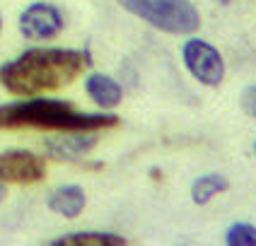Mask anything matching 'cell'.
I'll return each mask as SVG.
<instances>
[{
	"instance_id": "cell-13",
	"label": "cell",
	"mask_w": 256,
	"mask_h": 246,
	"mask_svg": "<svg viewBox=\"0 0 256 246\" xmlns=\"http://www.w3.org/2000/svg\"><path fill=\"white\" fill-rule=\"evenodd\" d=\"M240 106L246 116L256 118V82L242 89V97H240Z\"/></svg>"
},
{
	"instance_id": "cell-9",
	"label": "cell",
	"mask_w": 256,
	"mask_h": 246,
	"mask_svg": "<svg viewBox=\"0 0 256 246\" xmlns=\"http://www.w3.org/2000/svg\"><path fill=\"white\" fill-rule=\"evenodd\" d=\"M85 92L100 109H116L124 101V89L114 77L104 72H92L85 80Z\"/></svg>"
},
{
	"instance_id": "cell-1",
	"label": "cell",
	"mask_w": 256,
	"mask_h": 246,
	"mask_svg": "<svg viewBox=\"0 0 256 246\" xmlns=\"http://www.w3.org/2000/svg\"><path fill=\"white\" fill-rule=\"evenodd\" d=\"M92 65L90 48L34 46L0 65V85L14 97H36L60 89Z\"/></svg>"
},
{
	"instance_id": "cell-7",
	"label": "cell",
	"mask_w": 256,
	"mask_h": 246,
	"mask_svg": "<svg viewBox=\"0 0 256 246\" xmlns=\"http://www.w3.org/2000/svg\"><path fill=\"white\" fill-rule=\"evenodd\" d=\"M94 130H63V135H54L44 140L46 155L56 162H72L90 155L97 147Z\"/></svg>"
},
{
	"instance_id": "cell-10",
	"label": "cell",
	"mask_w": 256,
	"mask_h": 246,
	"mask_svg": "<svg viewBox=\"0 0 256 246\" xmlns=\"http://www.w3.org/2000/svg\"><path fill=\"white\" fill-rule=\"evenodd\" d=\"M128 239L114 232H70L51 239L48 246H126Z\"/></svg>"
},
{
	"instance_id": "cell-15",
	"label": "cell",
	"mask_w": 256,
	"mask_h": 246,
	"mask_svg": "<svg viewBox=\"0 0 256 246\" xmlns=\"http://www.w3.org/2000/svg\"><path fill=\"white\" fill-rule=\"evenodd\" d=\"M213 2H218V5H230L232 0H213Z\"/></svg>"
},
{
	"instance_id": "cell-5",
	"label": "cell",
	"mask_w": 256,
	"mask_h": 246,
	"mask_svg": "<svg viewBox=\"0 0 256 246\" xmlns=\"http://www.w3.org/2000/svg\"><path fill=\"white\" fill-rule=\"evenodd\" d=\"M17 27H20V34L29 41H51L66 27V14L54 2L36 0L20 12Z\"/></svg>"
},
{
	"instance_id": "cell-4",
	"label": "cell",
	"mask_w": 256,
	"mask_h": 246,
	"mask_svg": "<svg viewBox=\"0 0 256 246\" xmlns=\"http://www.w3.org/2000/svg\"><path fill=\"white\" fill-rule=\"evenodd\" d=\"M182 58L188 75L206 87H218L225 80V60L222 53L215 48L213 43H208L206 39H186L182 46Z\"/></svg>"
},
{
	"instance_id": "cell-12",
	"label": "cell",
	"mask_w": 256,
	"mask_h": 246,
	"mask_svg": "<svg viewBox=\"0 0 256 246\" xmlns=\"http://www.w3.org/2000/svg\"><path fill=\"white\" fill-rule=\"evenodd\" d=\"M228 246H256V227L249 222H234L225 232Z\"/></svg>"
},
{
	"instance_id": "cell-16",
	"label": "cell",
	"mask_w": 256,
	"mask_h": 246,
	"mask_svg": "<svg viewBox=\"0 0 256 246\" xmlns=\"http://www.w3.org/2000/svg\"><path fill=\"white\" fill-rule=\"evenodd\" d=\"M0 31H2V14H0Z\"/></svg>"
},
{
	"instance_id": "cell-11",
	"label": "cell",
	"mask_w": 256,
	"mask_h": 246,
	"mask_svg": "<svg viewBox=\"0 0 256 246\" xmlns=\"http://www.w3.org/2000/svg\"><path fill=\"white\" fill-rule=\"evenodd\" d=\"M228 188H230V181L222 174L210 172V174H203V176H196L191 188H188V193H191V201L196 205H208L215 196L225 193Z\"/></svg>"
},
{
	"instance_id": "cell-14",
	"label": "cell",
	"mask_w": 256,
	"mask_h": 246,
	"mask_svg": "<svg viewBox=\"0 0 256 246\" xmlns=\"http://www.w3.org/2000/svg\"><path fill=\"white\" fill-rule=\"evenodd\" d=\"M5 198H8V184H5V181H0V203L5 201Z\"/></svg>"
},
{
	"instance_id": "cell-3",
	"label": "cell",
	"mask_w": 256,
	"mask_h": 246,
	"mask_svg": "<svg viewBox=\"0 0 256 246\" xmlns=\"http://www.w3.org/2000/svg\"><path fill=\"white\" fill-rule=\"evenodd\" d=\"M126 12L164 34H194L200 27V12L191 0H116Z\"/></svg>"
},
{
	"instance_id": "cell-2",
	"label": "cell",
	"mask_w": 256,
	"mask_h": 246,
	"mask_svg": "<svg viewBox=\"0 0 256 246\" xmlns=\"http://www.w3.org/2000/svg\"><path fill=\"white\" fill-rule=\"evenodd\" d=\"M118 123L116 114H85L78 111L70 101L66 99H46L34 97L29 101H10L0 104V130H104L114 128Z\"/></svg>"
},
{
	"instance_id": "cell-8",
	"label": "cell",
	"mask_w": 256,
	"mask_h": 246,
	"mask_svg": "<svg viewBox=\"0 0 256 246\" xmlns=\"http://www.w3.org/2000/svg\"><path fill=\"white\" fill-rule=\"evenodd\" d=\"M87 205V193L82 186L78 184H63V186L54 188L46 198V208L56 215L66 217V220H72V217L82 215Z\"/></svg>"
},
{
	"instance_id": "cell-6",
	"label": "cell",
	"mask_w": 256,
	"mask_h": 246,
	"mask_svg": "<svg viewBox=\"0 0 256 246\" xmlns=\"http://www.w3.org/2000/svg\"><path fill=\"white\" fill-rule=\"evenodd\" d=\"M46 159L29 150L0 152V181L5 184H36L46 179Z\"/></svg>"
},
{
	"instance_id": "cell-17",
	"label": "cell",
	"mask_w": 256,
	"mask_h": 246,
	"mask_svg": "<svg viewBox=\"0 0 256 246\" xmlns=\"http://www.w3.org/2000/svg\"><path fill=\"white\" fill-rule=\"evenodd\" d=\"M254 155H256V143H254Z\"/></svg>"
}]
</instances>
